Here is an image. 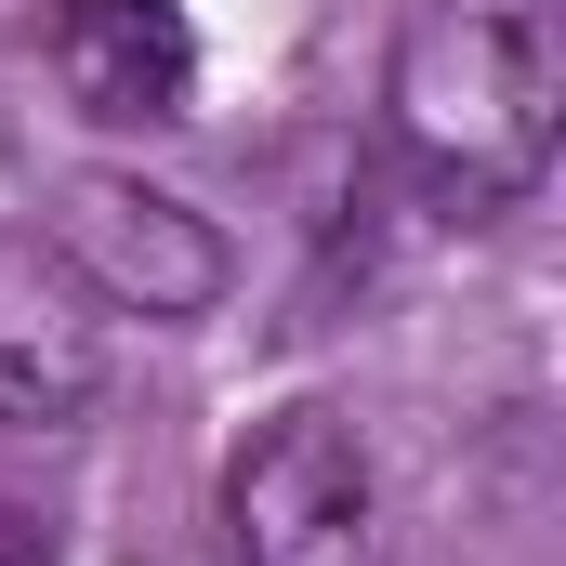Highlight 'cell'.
I'll return each mask as SVG.
<instances>
[{
  "instance_id": "6da1fadb",
  "label": "cell",
  "mask_w": 566,
  "mask_h": 566,
  "mask_svg": "<svg viewBox=\"0 0 566 566\" xmlns=\"http://www.w3.org/2000/svg\"><path fill=\"white\" fill-rule=\"evenodd\" d=\"M382 133L461 224L554 171V40L527 0H422L382 66Z\"/></svg>"
},
{
  "instance_id": "7a4b0ae2",
  "label": "cell",
  "mask_w": 566,
  "mask_h": 566,
  "mask_svg": "<svg viewBox=\"0 0 566 566\" xmlns=\"http://www.w3.org/2000/svg\"><path fill=\"white\" fill-rule=\"evenodd\" d=\"M224 566H382V461L356 409L290 396L224 461Z\"/></svg>"
},
{
  "instance_id": "3957f363",
  "label": "cell",
  "mask_w": 566,
  "mask_h": 566,
  "mask_svg": "<svg viewBox=\"0 0 566 566\" xmlns=\"http://www.w3.org/2000/svg\"><path fill=\"white\" fill-rule=\"evenodd\" d=\"M53 264L93 290L106 316H145V329H185V316H211L224 277H238V251H224V224L198 211V198H171V185H145L119 158H80L66 185H53Z\"/></svg>"
},
{
  "instance_id": "277c9868",
  "label": "cell",
  "mask_w": 566,
  "mask_h": 566,
  "mask_svg": "<svg viewBox=\"0 0 566 566\" xmlns=\"http://www.w3.org/2000/svg\"><path fill=\"white\" fill-rule=\"evenodd\" d=\"M53 93L93 133L198 119V13L185 0H53Z\"/></svg>"
},
{
  "instance_id": "5b68a950",
  "label": "cell",
  "mask_w": 566,
  "mask_h": 566,
  "mask_svg": "<svg viewBox=\"0 0 566 566\" xmlns=\"http://www.w3.org/2000/svg\"><path fill=\"white\" fill-rule=\"evenodd\" d=\"M106 396V303L53 264V238H0V434H66Z\"/></svg>"
}]
</instances>
